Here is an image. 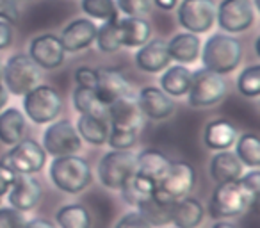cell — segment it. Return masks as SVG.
<instances>
[{
    "mask_svg": "<svg viewBox=\"0 0 260 228\" xmlns=\"http://www.w3.org/2000/svg\"><path fill=\"white\" fill-rule=\"evenodd\" d=\"M13 41V27L11 23L0 20V50H4Z\"/></svg>",
    "mask_w": 260,
    "mask_h": 228,
    "instance_id": "cell-44",
    "label": "cell"
},
{
    "mask_svg": "<svg viewBox=\"0 0 260 228\" xmlns=\"http://www.w3.org/2000/svg\"><path fill=\"white\" fill-rule=\"evenodd\" d=\"M15 177H16L15 171H11L8 166H4V164L0 162V198L9 192L13 182H15Z\"/></svg>",
    "mask_w": 260,
    "mask_h": 228,
    "instance_id": "cell-43",
    "label": "cell"
},
{
    "mask_svg": "<svg viewBox=\"0 0 260 228\" xmlns=\"http://www.w3.org/2000/svg\"><path fill=\"white\" fill-rule=\"evenodd\" d=\"M242 59V45L228 34H214L203 45V68L217 75H226L237 70Z\"/></svg>",
    "mask_w": 260,
    "mask_h": 228,
    "instance_id": "cell-1",
    "label": "cell"
},
{
    "mask_svg": "<svg viewBox=\"0 0 260 228\" xmlns=\"http://www.w3.org/2000/svg\"><path fill=\"white\" fill-rule=\"evenodd\" d=\"M96 45L102 52L105 54H114L121 43H119V36H118V18L116 20H109L104 22V25L98 27L96 30Z\"/></svg>",
    "mask_w": 260,
    "mask_h": 228,
    "instance_id": "cell-33",
    "label": "cell"
},
{
    "mask_svg": "<svg viewBox=\"0 0 260 228\" xmlns=\"http://www.w3.org/2000/svg\"><path fill=\"white\" fill-rule=\"evenodd\" d=\"M0 80H4V62L0 59Z\"/></svg>",
    "mask_w": 260,
    "mask_h": 228,
    "instance_id": "cell-49",
    "label": "cell"
},
{
    "mask_svg": "<svg viewBox=\"0 0 260 228\" xmlns=\"http://www.w3.org/2000/svg\"><path fill=\"white\" fill-rule=\"evenodd\" d=\"M0 162L15 173L34 175L43 170L47 162V152L34 139H22L20 143L13 145L8 153H4Z\"/></svg>",
    "mask_w": 260,
    "mask_h": 228,
    "instance_id": "cell-8",
    "label": "cell"
},
{
    "mask_svg": "<svg viewBox=\"0 0 260 228\" xmlns=\"http://www.w3.org/2000/svg\"><path fill=\"white\" fill-rule=\"evenodd\" d=\"M107 143L112 146V150H130L138 143V132L112 128L107 136Z\"/></svg>",
    "mask_w": 260,
    "mask_h": 228,
    "instance_id": "cell-36",
    "label": "cell"
},
{
    "mask_svg": "<svg viewBox=\"0 0 260 228\" xmlns=\"http://www.w3.org/2000/svg\"><path fill=\"white\" fill-rule=\"evenodd\" d=\"M253 203H255V198L249 196V192L242 187L241 182H224L214 189L209 203V212L216 221L223 217H235L248 210Z\"/></svg>",
    "mask_w": 260,
    "mask_h": 228,
    "instance_id": "cell-3",
    "label": "cell"
},
{
    "mask_svg": "<svg viewBox=\"0 0 260 228\" xmlns=\"http://www.w3.org/2000/svg\"><path fill=\"white\" fill-rule=\"evenodd\" d=\"M8 104V89L4 86V80H0V111L6 107Z\"/></svg>",
    "mask_w": 260,
    "mask_h": 228,
    "instance_id": "cell-47",
    "label": "cell"
},
{
    "mask_svg": "<svg viewBox=\"0 0 260 228\" xmlns=\"http://www.w3.org/2000/svg\"><path fill=\"white\" fill-rule=\"evenodd\" d=\"M41 80V68L25 54H16L4 64V86L8 93L23 96Z\"/></svg>",
    "mask_w": 260,
    "mask_h": 228,
    "instance_id": "cell-6",
    "label": "cell"
},
{
    "mask_svg": "<svg viewBox=\"0 0 260 228\" xmlns=\"http://www.w3.org/2000/svg\"><path fill=\"white\" fill-rule=\"evenodd\" d=\"M226 93V82L223 75L202 68L192 73L191 87H189V104L192 107H210L223 100Z\"/></svg>",
    "mask_w": 260,
    "mask_h": 228,
    "instance_id": "cell-9",
    "label": "cell"
},
{
    "mask_svg": "<svg viewBox=\"0 0 260 228\" xmlns=\"http://www.w3.org/2000/svg\"><path fill=\"white\" fill-rule=\"evenodd\" d=\"M20 18L18 0H0V20L8 23H16Z\"/></svg>",
    "mask_w": 260,
    "mask_h": 228,
    "instance_id": "cell-39",
    "label": "cell"
},
{
    "mask_svg": "<svg viewBox=\"0 0 260 228\" xmlns=\"http://www.w3.org/2000/svg\"><path fill=\"white\" fill-rule=\"evenodd\" d=\"M80 148H82V139L70 120L52 121L43 132V150L50 155H75Z\"/></svg>",
    "mask_w": 260,
    "mask_h": 228,
    "instance_id": "cell-10",
    "label": "cell"
},
{
    "mask_svg": "<svg viewBox=\"0 0 260 228\" xmlns=\"http://www.w3.org/2000/svg\"><path fill=\"white\" fill-rule=\"evenodd\" d=\"M212 228H237V226L232 224V223H228V221H216Z\"/></svg>",
    "mask_w": 260,
    "mask_h": 228,
    "instance_id": "cell-48",
    "label": "cell"
},
{
    "mask_svg": "<svg viewBox=\"0 0 260 228\" xmlns=\"http://www.w3.org/2000/svg\"><path fill=\"white\" fill-rule=\"evenodd\" d=\"M66 50L55 34H41L29 45V57L43 70H55L64 62Z\"/></svg>",
    "mask_w": 260,
    "mask_h": 228,
    "instance_id": "cell-13",
    "label": "cell"
},
{
    "mask_svg": "<svg viewBox=\"0 0 260 228\" xmlns=\"http://www.w3.org/2000/svg\"><path fill=\"white\" fill-rule=\"evenodd\" d=\"M196 184V170L187 162H170L166 173L155 185L153 198L162 203H175L189 194Z\"/></svg>",
    "mask_w": 260,
    "mask_h": 228,
    "instance_id": "cell-4",
    "label": "cell"
},
{
    "mask_svg": "<svg viewBox=\"0 0 260 228\" xmlns=\"http://www.w3.org/2000/svg\"><path fill=\"white\" fill-rule=\"evenodd\" d=\"M239 93L248 98H256L260 94V66H249L237 79Z\"/></svg>",
    "mask_w": 260,
    "mask_h": 228,
    "instance_id": "cell-35",
    "label": "cell"
},
{
    "mask_svg": "<svg viewBox=\"0 0 260 228\" xmlns=\"http://www.w3.org/2000/svg\"><path fill=\"white\" fill-rule=\"evenodd\" d=\"M82 11L91 18L109 22L118 18V8L114 0H82Z\"/></svg>",
    "mask_w": 260,
    "mask_h": 228,
    "instance_id": "cell-34",
    "label": "cell"
},
{
    "mask_svg": "<svg viewBox=\"0 0 260 228\" xmlns=\"http://www.w3.org/2000/svg\"><path fill=\"white\" fill-rule=\"evenodd\" d=\"M96 30L98 27L91 20L79 18L64 27L59 40H61L66 52H80L93 45L94 38H96Z\"/></svg>",
    "mask_w": 260,
    "mask_h": 228,
    "instance_id": "cell-18",
    "label": "cell"
},
{
    "mask_svg": "<svg viewBox=\"0 0 260 228\" xmlns=\"http://www.w3.org/2000/svg\"><path fill=\"white\" fill-rule=\"evenodd\" d=\"M77 132H79L80 139H86L91 145L100 146L104 143H107V136H109L107 120L80 114L79 121H77Z\"/></svg>",
    "mask_w": 260,
    "mask_h": 228,
    "instance_id": "cell-30",
    "label": "cell"
},
{
    "mask_svg": "<svg viewBox=\"0 0 260 228\" xmlns=\"http://www.w3.org/2000/svg\"><path fill=\"white\" fill-rule=\"evenodd\" d=\"M23 228H55V226L50 223V221L41 219V217H38V219H32V221H25V224H23Z\"/></svg>",
    "mask_w": 260,
    "mask_h": 228,
    "instance_id": "cell-45",
    "label": "cell"
},
{
    "mask_svg": "<svg viewBox=\"0 0 260 228\" xmlns=\"http://www.w3.org/2000/svg\"><path fill=\"white\" fill-rule=\"evenodd\" d=\"M55 221L61 228H89L91 217L86 207L82 205H64L57 210Z\"/></svg>",
    "mask_w": 260,
    "mask_h": 228,
    "instance_id": "cell-32",
    "label": "cell"
},
{
    "mask_svg": "<svg viewBox=\"0 0 260 228\" xmlns=\"http://www.w3.org/2000/svg\"><path fill=\"white\" fill-rule=\"evenodd\" d=\"M170 62L171 57L168 54V45L160 40L146 41L136 54V64L148 73L162 72L170 66Z\"/></svg>",
    "mask_w": 260,
    "mask_h": 228,
    "instance_id": "cell-19",
    "label": "cell"
},
{
    "mask_svg": "<svg viewBox=\"0 0 260 228\" xmlns=\"http://www.w3.org/2000/svg\"><path fill=\"white\" fill-rule=\"evenodd\" d=\"M25 217L20 210L13 207H2L0 209V228H23Z\"/></svg>",
    "mask_w": 260,
    "mask_h": 228,
    "instance_id": "cell-38",
    "label": "cell"
},
{
    "mask_svg": "<svg viewBox=\"0 0 260 228\" xmlns=\"http://www.w3.org/2000/svg\"><path fill=\"white\" fill-rule=\"evenodd\" d=\"M153 2H155L157 8L164 9V11H171L178 4V0H153Z\"/></svg>",
    "mask_w": 260,
    "mask_h": 228,
    "instance_id": "cell-46",
    "label": "cell"
},
{
    "mask_svg": "<svg viewBox=\"0 0 260 228\" xmlns=\"http://www.w3.org/2000/svg\"><path fill=\"white\" fill-rule=\"evenodd\" d=\"M235 155L242 166L256 170L260 166V139L255 134H242L235 143Z\"/></svg>",
    "mask_w": 260,
    "mask_h": 228,
    "instance_id": "cell-31",
    "label": "cell"
},
{
    "mask_svg": "<svg viewBox=\"0 0 260 228\" xmlns=\"http://www.w3.org/2000/svg\"><path fill=\"white\" fill-rule=\"evenodd\" d=\"M136 173V155L128 150H112L98 164L100 182L109 189L119 191Z\"/></svg>",
    "mask_w": 260,
    "mask_h": 228,
    "instance_id": "cell-7",
    "label": "cell"
},
{
    "mask_svg": "<svg viewBox=\"0 0 260 228\" xmlns=\"http://www.w3.org/2000/svg\"><path fill=\"white\" fill-rule=\"evenodd\" d=\"M116 8L126 16H141L150 11L152 0H116Z\"/></svg>",
    "mask_w": 260,
    "mask_h": 228,
    "instance_id": "cell-37",
    "label": "cell"
},
{
    "mask_svg": "<svg viewBox=\"0 0 260 228\" xmlns=\"http://www.w3.org/2000/svg\"><path fill=\"white\" fill-rule=\"evenodd\" d=\"M237 139V128L230 123L228 120H214L205 127L203 132V143L207 148L216 150H228Z\"/></svg>",
    "mask_w": 260,
    "mask_h": 228,
    "instance_id": "cell-25",
    "label": "cell"
},
{
    "mask_svg": "<svg viewBox=\"0 0 260 228\" xmlns=\"http://www.w3.org/2000/svg\"><path fill=\"white\" fill-rule=\"evenodd\" d=\"M75 82L79 87H89L94 89L96 86V70L89 68V66H80L75 70Z\"/></svg>",
    "mask_w": 260,
    "mask_h": 228,
    "instance_id": "cell-40",
    "label": "cell"
},
{
    "mask_svg": "<svg viewBox=\"0 0 260 228\" xmlns=\"http://www.w3.org/2000/svg\"><path fill=\"white\" fill-rule=\"evenodd\" d=\"M118 36L121 47H143L150 40V36H152V27L141 16L118 18Z\"/></svg>",
    "mask_w": 260,
    "mask_h": 228,
    "instance_id": "cell-20",
    "label": "cell"
},
{
    "mask_svg": "<svg viewBox=\"0 0 260 228\" xmlns=\"http://www.w3.org/2000/svg\"><path fill=\"white\" fill-rule=\"evenodd\" d=\"M8 194L13 209L20 210V212H27L40 203L41 196H43V189H41L40 180L34 178L32 175L16 173L15 182H13Z\"/></svg>",
    "mask_w": 260,
    "mask_h": 228,
    "instance_id": "cell-15",
    "label": "cell"
},
{
    "mask_svg": "<svg viewBox=\"0 0 260 228\" xmlns=\"http://www.w3.org/2000/svg\"><path fill=\"white\" fill-rule=\"evenodd\" d=\"M168 45V54L180 64H192L202 54V41L198 34L182 32L170 40Z\"/></svg>",
    "mask_w": 260,
    "mask_h": 228,
    "instance_id": "cell-22",
    "label": "cell"
},
{
    "mask_svg": "<svg viewBox=\"0 0 260 228\" xmlns=\"http://www.w3.org/2000/svg\"><path fill=\"white\" fill-rule=\"evenodd\" d=\"M192 73L184 64H175L164 72L160 77V89L170 96H184L191 87Z\"/></svg>",
    "mask_w": 260,
    "mask_h": 228,
    "instance_id": "cell-28",
    "label": "cell"
},
{
    "mask_svg": "<svg viewBox=\"0 0 260 228\" xmlns=\"http://www.w3.org/2000/svg\"><path fill=\"white\" fill-rule=\"evenodd\" d=\"M239 182H241L242 187L249 192V196L256 200L258 191H260V173H258V171H256V170L249 171V173H246V177L239 178Z\"/></svg>",
    "mask_w": 260,
    "mask_h": 228,
    "instance_id": "cell-41",
    "label": "cell"
},
{
    "mask_svg": "<svg viewBox=\"0 0 260 228\" xmlns=\"http://www.w3.org/2000/svg\"><path fill=\"white\" fill-rule=\"evenodd\" d=\"M210 177L217 184L239 180L242 177V162L237 159L235 153L228 152V150H221L210 162Z\"/></svg>",
    "mask_w": 260,
    "mask_h": 228,
    "instance_id": "cell-26",
    "label": "cell"
},
{
    "mask_svg": "<svg viewBox=\"0 0 260 228\" xmlns=\"http://www.w3.org/2000/svg\"><path fill=\"white\" fill-rule=\"evenodd\" d=\"M107 120L111 121L112 128L138 132L143 125V112L139 109L138 98L134 96V93L119 98L114 104L109 105Z\"/></svg>",
    "mask_w": 260,
    "mask_h": 228,
    "instance_id": "cell-14",
    "label": "cell"
},
{
    "mask_svg": "<svg viewBox=\"0 0 260 228\" xmlns=\"http://www.w3.org/2000/svg\"><path fill=\"white\" fill-rule=\"evenodd\" d=\"M171 209L173 203L157 202L153 196H146L138 205V212L150 226H166L171 223Z\"/></svg>",
    "mask_w": 260,
    "mask_h": 228,
    "instance_id": "cell-29",
    "label": "cell"
},
{
    "mask_svg": "<svg viewBox=\"0 0 260 228\" xmlns=\"http://www.w3.org/2000/svg\"><path fill=\"white\" fill-rule=\"evenodd\" d=\"M138 104L143 116H148L150 120H166L175 111V102L170 94L153 86H146L139 91Z\"/></svg>",
    "mask_w": 260,
    "mask_h": 228,
    "instance_id": "cell-17",
    "label": "cell"
},
{
    "mask_svg": "<svg viewBox=\"0 0 260 228\" xmlns=\"http://www.w3.org/2000/svg\"><path fill=\"white\" fill-rule=\"evenodd\" d=\"M73 107L86 116L100 118V120H107L109 116V105L98 98L96 91L89 89V87H79L73 91Z\"/></svg>",
    "mask_w": 260,
    "mask_h": 228,
    "instance_id": "cell-27",
    "label": "cell"
},
{
    "mask_svg": "<svg viewBox=\"0 0 260 228\" xmlns=\"http://www.w3.org/2000/svg\"><path fill=\"white\" fill-rule=\"evenodd\" d=\"M98 98L104 104L111 105L123 96L132 94V86L119 70L100 68L96 70V86H94Z\"/></svg>",
    "mask_w": 260,
    "mask_h": 228,
    "instance_id": "cell-16",
    "label": "cell"
},
{
    "mask_svg": "<svg viewBox=\"0 0 260 228\" xmlns=\"http://www.w3.org/2000/svg\"><path fill=\"white\" fill-rule=\"evenodd\" d=\"M216 20L226 32H244L255 22V8L251 0H223L216 9Z\"/></svg>",
    "mask_w": 260,
    "mask_h": 228,
    "instance_id": "cell-12",
    "label": "cell"
},
{
    "mask_svg": "<svg viewBox=\"0 0 260 228\" xmlns=\"http://www.w3.org/2000/svg\"><path fill=\"white\" fill-rule=\"evenodd\" d=\"M214 0H182L178 6V22L187 32L205 34L216 23Z\"/></svg>",
    "mask_w": 260,
    "mask_h": 228,
    "instance_id": "cell-11",
    "label": "cell"
},
{
    "mask_svg": "<svg viewBox=\"0 0 260 228\" xmlns=\"http://www.w3.org/2000/svg\"><path fill=\"white\" fill-rule=\"evenodd\" d=\"M50 178L55 187L68 194L82 192L93 180L91 168L86 159L77 155L55 157L50 164Z\"/></svg>",
    "mask_w": 260,
    "mask_h": 228,
    "instance_id": "cell-2",
    "label": "cell"
},
{
    "mask_svg": "<svg viewBox=\"0 0 260 228\" xmlns=\"http://www.w3.org/2000/svg\"><path fill=\"white\" fill-rule=\"evenodd\" d=\"M27 123L23 114L15 107L0 111V141L4 145H16L25 138Z\"/></svg>",
    "mask_w": 260,
    "mask_h": 228,
    "instance_id": "cell-24",
    "label": "cell"
},
{
    "mask_svg": "<svg viewBox=\"0 0 260 228\" xmlns=\"http://www.w3.org/2000/svg\"><path fill=\"white\" fill-rule=\"evenodd\" d=\"M170 162L171 160L159 150H143L139 155H136V175L157 185V182L166 173Z\"/></svg>",
    "mask_w": 260,
    "mask_h": 228,
    "instance_id": "cell-21",
    "label": "cell"
},
{
    "mask_svg": "<svg viewBox=\"0 0 260 228\" xmlns=\"http://www.w3.org/2000/svg\"><path fill=\"white\" fill-rule=\"evenodd\" d=\"M205 210L196 198L184 196L177 200L171 209V223L177 228H198L203 221Z\"/></svg>",
    "mask_w": 260,
    "mask_h": 228,
    "instance_id": "cell-23",
    "label": "cell"
},
{
    "mask_svg": "<svg viewBox=\"0 0 260 228\" xmlns=\"http://www.w3.org/2000/svg\"><path fill=\"white\" fill-rule=\"evenodd\" d=\"M25 114L38 125H47L57 120L62 109V100L57 89L47 84H38L36 87L23 94Z\"/></svg>",
    "mask_w": 260,
    "mask_h": 228,
    "instance_id": "cell-5",
    "label": "cell"
},
{
    "mask_svg": "<svg viewBox=\"0 0 260 228\" xmlns=\"http://www.w3.org/2000/svg\"><path fill=\"white\" fill-rule=\"evenodd\" d=\"M114 228H153V226H150L139 212H128L116 223Z\"/></svg>",
    "mask_w": 260,
    "mask_h": 228,
    "instance_id": "cell-42",
    "label": "cell"
}]
</instances>
